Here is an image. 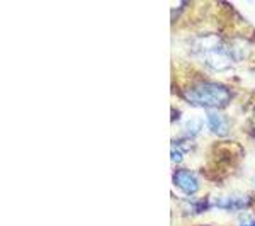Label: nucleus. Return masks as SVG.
<instances>
[{"instance_id":"obj_5","label":"nucleus","mask_w":255,"mask_h":226,"mask_svg":"<svg viewBox=\"0 0 255 226\" xmlns=\"http://www.w3.org/2000/svg\"><path fill=\"white\" fill-rule=\"evenodd\" d=\"M206 124L209 131L216 136H226L230 131V124L225 116H221L218 111H208L206 113Z\"/></svg>"},{"instance_id":"obj_4","label":"nucleus","mask_w":255,"mask_h":226,"mask_svg":"<svg viewBox=\"0 0 255 226\" xmlns=\"http://www.w3.org/2000/svg\"><path fill=\"white\" fill-rule=\"evenodd\" d=\"M252 196L247 194H232V196H225V197H218L215 199V204L213 206L220 208V209H226V211H242V209H247L252 204Z\"/></svg>"},{"instance_id":"obj_7","label":"nucleus","mask_w":255,"mask_h":226,"mask_svg":"<svg viewBox=\"0 0 255 226\" xmlns=\"http://www.w3.org/2000/svg\"><path fill=\"white\" fill-rule=\"evenodd\" d=\"M238 226H255V218L254 216H245L240 220Z\"/></svg>"},{"instance_id":"obj_2","label":"nucleus","mask_w":255,"mask_h":226,"mask_svg":"<svg viewBox=\"0 0 255 226\" xmlns=\"http://www.w3.org/2000/svg\"><path fill=\"white\" fill-rule=\"evenodd\" d=\"M184 99L196 108L216 111L228 106V102L232 101V92L225 84H220V82L199 80L184 90Z\"/></svg>"},{"instance_id":"obj_6","label":"nucleus","mask_w":255,"mask_h":226,"mask_svg":"<svg viewBox=\"0 0 255 226\" xmlns=\"http://www.w3.org/2000/svg\"><path fill=\"white\" fill-rule=\"evenodd\" d=\"M191 138L187 136H180L172 139V150H170V158L174 160V163H180L184 160V155H186L187 148L191 146Z\"/></svg>"},{"instance_id":"obj_3","label":"nucleus","mask_w":255,"mask_h":226,"mask_svg":"<svg viewBox=\"0 0 255 226\" xmlns=\"http://www.w3.org/2000/svg\"><path fill=\"white\" fill-rule=\"evenodd\" d=\"M172 180H174V186L186 196H194L199 191V179L189 168H177Z\"/></svg>"},{"instance_id":"obj_1","label":"nucleus","mask_w":255,"mask_h":226,"mask_svg":"<svg viewBox=\"0 0 255 226\" xmlns=\"http://www.w3.org/2000/svg\"><path fill=\"white\" fill-rule=\"evenodd\" d=\"M192 55L201 61L203 67L213 72H223L233 65V56L228 43L218 36L204 34L192 41Z\"/></svg>"}]
</instances>
